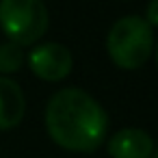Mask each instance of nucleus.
Segmentation results:
<instances>
[{
  "mask_svg": "<svg viewBox=\"0 0 158 158\" xmlns=\"http://www.w3.org/2000/svg\"><path fill=\"white\" fill-rule=\"evenodd\" d=\"M26 100L22 87L9 76H0V130H13L22 123Z\"/></svg>",
  "mask_w": 158,
  "mask_h": 158,
  "instance_id": "423d86ee",
  "label": "nucleus"
},
{
  "mask_svg": "<svg viewBox=\"0 0 158 158\" xmlns=\"http://www.w3.org/2000/svg\"><path fill=\"white\" fill-rule=\"evenodd\" d=\"M152 28H158V0H149L147 9H145V18H143Z\"/></svg>",
  "mask_w": 158,
  "mask_h": 158,
  "instance_id": "6e6552de",
  "label": "nucleus"
},
{
  "mask_svg": "<svg viewBox=\"0 0 158 158\" xmlns=\"http://www.w3.org/2000/svg\"><path fill=\"white\" fill-rule=\"evenodd\" d=\"M110 158H152L154 141L141 128H123L108 139Z\"/></svg>",
  "mask_w": 158,
  "mask_h": 158,
  "instance_id": "39448f33",
  "label": "nucleus"
},
{
  "mask_svg": "<svg viewBox=\"0 0 158 158\" xmlns=\"http://www.w3.org/2000/svg\"><path fill=\"white\" fill-rule=\"evenodd\" d=\"M28 67L39 80L59 82L72 74L74 56H72L67 46L56 44V41H46V44H39L31 50Z\"/></svg>",
  "mask_w": 158,
  "mask_h": 158,
  "instance_id": "20e7f679",
  "label": "nucleus"
},
{
  "mask_svg": "<svg viewBox=\"0 0 158 158\" xmlns=\"http://www.w3.org/2000/svg\"><path fill=\"white\" fill-rule=\"evenodd\" d=\"M50 15L44 0H0V28L20 48L35 46L48 31Z\"/></svg>",
  "mask_w": 158,
  "mask_h": 158,
  "instance_id": "7ed1b4c3",
  "label": "nucleus"
},
{
  "mask_svg": "<svg viewBox=\"0 0 158 158\" xmlns=\"http://www.w3.org/2000/svg\"><path fill=\"white\" fill-rule=\"evenodd\" d=\"M24 63V52L18 44L5 41L0 44V74L7 76V74H15Z\"/></svg>",
  "mask_w": 158,
  "mask_h": 158,
  "instance_id": "0eeeda50",
  "label": "nucleus"
},
{
  "mask_svg": "<svg viewBox=\"0 0 158 158\" xmlns=\"http://www.w3.org/2000/svg\"><path fill=\"white\" fill-rule=\"evenodd\" d=\"M154 28L141 15L119 18L106 35V52L119 69H139L154 52Z\"/></svg>",
  "mask_w": 158,
  "mask_h": 158,
  "instance_id": "f03ea898",
  "label": "nucleus"
},
{
  "mask_svg": "<svg viewBox=\"0 0 158 158\" xmlns=\"http://www.w3.org/2000/svg\"><path fill=\"white\" fill-rule=\"evenodd\" d=\"M154 50H156V67H158V41L154 44Z\"/></svg>",
  "mask_w": 158,
  "mask_h": 158,
  "instance_id": "1a4fd4ad",
  "label": "nucleus"
},
{
  "mask_svg": "<svg viewBox=\"0 0 158 158\" xmlns=\"http://www.w3.org/2000/svg\"><path fill=\"white\" fill-rule=\"evenodd\" d=\"M46 130L59 147L89 154L106 141L108 113L91 93L67 87L48 100Z\"/></svg>",
  "mask_w": 158,
  "mask_h": 158,
  "instance_id": "f257e3e1",
  "label": "nucleus"
}]
</instances>
